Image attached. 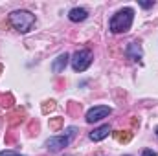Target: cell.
Returning a JSON list of instances; mask_svg holds the SVG:
<instances>
[{
    "instance_id": "7a4b0ae2",
    "label": "cell",
    "mask_w": 158,
    "mask_h": 156,
    "mask_svg": "<svg viewBox=\"0 0 158 156\" xmlns=\"http://www.w3.org/2000/svg\"><path fill=\"white\" fill-rule=\"evenodd\" d=\"M9 24L19 33H28L35 26V15L28 9H15L9 13Z\"/></svg>"
},
{
    "instance_id": "7c38bea8",
    "label": "cell",
    "mask_w": 158,
    "mask_h": 156,
    "mask_svg": "<svg viewBox=\"0 0 158 156\" xmlns=\"http://www.w3.org/2000/svg\"><path fill=\"white\" fill-rule=\"evenodd\" d=\"M64 125V117H50V129L52 130H59Z\"/></svg>"
},
{
    "instance_id": "ba28073f",
    "label": "cell",
    "mask_w": 158,
    "mask_h": 156,
    "mask_svg": "<svg viewBox=\"0 0 158 156\" xmlns=\"http://www.w3.org/2000/svg\"><path fill=\"white\" fill-rule=\"evenodd\" d=\"M68 61H70V55H68V53H61V55H59V57L53 61V64H52V70H53V74H61V72L66 68Z\"/></svg>"
},
{
    "instance_id": "3957f363",
    "label": "cell",
    "mask_w": 158,
    "mask_h": 156,
    "mask_svg": "<svg viewBox=\"0 0 158 156\" xmlns=\"http://www.w3.org/2000/svg\"><path fill=\"white\" fill-rule=\"evenodd\" d=\"M92 59H94V55H92L90 50H77V51L70 57V63H72V68H74L76 72H85V70H88V66L92 64Z\"/></svg>"
},
{
    "instance_id": "9c48e42d",
    "label": "cell",
    "mask_w": 158,
    "mask_h": 156,
    "mask_svg": "<svg viewBox=\"0 0 158 156\" xmlns=\"http://www.w3.org/2000/svg\"><path fill=\"white\" fill-rule=\"evenodd\" d=\"M86 17H88V11L85 7H72L68 11V18L72 22H83V20H86Z\"/></svg>"
},
{
    "instance_id": "4fadbf2b",
    "label": "cell",
    "mask_w": 158,
    "mask_h": 156,
    "mask_svg": "<svg viewBox=\"0 0 158 156\" xmlns=\"http://www.w3.org/2000/svg\"><path fill=\"white\" fill-rule=\"evenodd\" d=\"M55 101L53 99H50V101H44L42 103V114H48V112H52V110H55Z\"/></svg>"
},
{
    "instance_id": "e0dca14e",
    "label": "cell",
    "mask_w": 158,
    "mask_h": 156,
    "mask_svg": "<svg viewBox=\"0 0 158 156\" xmlns=\"http://www.w3.org/2000/svg\"><path fill=\"white\" fill-rule=\"evenodd\" d=\"M156 136H158V127H156Z\"/></svg>"
},
{
    "instance_id": "5bb4252c",
    "label": "cell",
    "mask_w": 158,
    "mask_h": 156,
    "mask_svg": "<svg viewBox=\"0 0 158 156\" xmlns=\"http://www.w3.org/2000/svg\"><path fill=\"white\" fill-rule=\"evenodd\" d=\"M138 4H140L143 9H149V7H153V6H155V0H149V2H145V0H140Z\"/></svg>"
},
{
    "instance_id": "5b68a950",
    "label": "cell",
    "mask_w": 158,
    "mask_h": 156,
    "mask_svg": "<svg viewBox=\"0 0 158 156\" xmlns=\"http://www.w3.org/2000/svg\"><path fill=\"white\" fill-rule=\"evenodd\" d=\"M68 143H70V140L66 138V136H52V138H48L46 140V147L50 149V151H61V149H64V147H68Z\"/></svg>"
},
{
    "instance_id": "8fae6325",
    "label": "cell",
    "mask_w": 158,
    "mask_h": 156,
    "mask_svg": "<svg viewBox=\"0 0 158 156\" xmlns=\"http://www.w3.org/2000/svg\"><path fill=\"white\" fill-rule=\"evenodd\" d=\"M22 116H24V110H22V109H17L13 114H9V116H7V123L15 127V125H19V121H22V119H24Z\"/></svg>"
},
{
    "instance_id": "ac0fdd59",
    "label": "cell",
    "mask_w": 158,
    "mask_h": 156,
    "mask_svg": "<svg viewBox=\"0 0 158 156\" xmlns=\"http://www.w3.org/2000/svg\"><path fill=\"white\" fill-rule=\"evenodd\" d=\"M0 72H2V64H0Z\"/></svg>"
},
{
    "instance_id": "52a82bcc",
    "label": "cell",
    "mask_w": 158,
    "mask_h": 156,
    "mask_svg": "<svg viewBox=\"0 0 158 156\" xmlns=\"http://www.w3.org/2000/svg\"><path fill=\"white\" fill-rule=\"evenodd\" d=\"M112 132V129H110V125H101V127H98V129H94L88 136H90V140L92 142H101V140H105L109 134Z\"/></svg>"
},
{
    "instance_id": "6da1fadb",
    "label": "cell",
    "mask_w": 158,
    "mask_h": 156,
    "mask_svg": "<svg viewBox=\"0 0 158 156\" xmlns=\"http://www.w3.org/2000/svg\"><path fill=\"white\" fill-rule=\"evenodd\" d=\"M132 20H134V9L132 7H123L110 17L109 30L112 33H127L132 26Z\"/></svg>"
},
{
    "instance_id": "2e32d148",
    "label": "cell",
    "mask_w": 158,
    "mask_h": 156,
    "mask_svg": "<svg viewBox=\"0 0 158 156\" xmlns=\"http://www.w3.org/2000/svg\"><path fill=\"white\" fill-rule=\"evenodd\" d=\"M142 156H156V153H155L153 149H145V151L142 153Z\"/></svg>"
},
{
    "instance_id": "8992f818",
    "label": "cell",
    "mask_w": 158,
    "mask_h": 156,
    "mask_svg": "<svg viewBox=\"0 0 158 156\" xmlns=\"http://www.w3.org/2000/svg\"><path fill=\"white\" fill-rule=\"evenodd\" d=\"M125 55H127L131 61H142V57H143V50H142L140 42H136V40L129 42L127 48H125Z\"/></svg>"
},
{
    "instance_id": "9a60e30c",
    "label": "cell",
    "mask_w": 158,
    "mask_h": 156,
    "mask_svg": "<svg viewBox=\"0 0 158 156\" xmlns=\"http://www.w3.org/2000/svg\"><path fill=\"white\" fill-rule=\"evenodd\" d=\"M0 156H22V154H19V153H15V151H9V149H7V151H2Z\"/></svg>"
},
{
    "instance_id": "d6986e66",
    "label": "cell",
    "mask_w": 158,
    "mask_h": 156,
    "mask_svg": "<svg viewBox=\"0 0 158 156\" xmlns=\"http://www.w3.org/2000/svg\"><path fill=\"white\" fill-rule=\"evenodd\" d=\"M125 156H129V154H125Z\"/></svg>"
},
{
    "instance_id": "277c9868",
    "label": "cell",
    "mask_w": 158,
    "mask_h": 156,
    "mask_svg": "<svg viewBox=\"0 0 158 156\" xmlns=\"http://www.w3.org/2000/svg\"><path fill=\"white\" fill-rule=\"evenodd\" d=\"M112 114V109L107 107V105H98V107H92L88 112H86V123H96V121H101L103 117H109Z\"/></svg>"
},
{
    "instance_id": "30bf717a",
    "label": "cell",
    "mask_w": 158,
    "mask_h": 156,
    "mask_svg": "<svg viewBox=\"0 0 158 156\" xmlns=\"http://www.w3.org/2000/svg\"><path fill=\"white\" fill-rule=\"evenodd\" d=\"M114 134V140L118 142V143H129L131 140H132V132L131 130H116V132H112Z\"/></svg>"
}]
</instances>
